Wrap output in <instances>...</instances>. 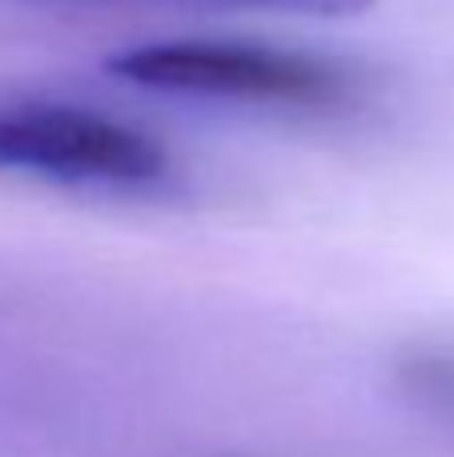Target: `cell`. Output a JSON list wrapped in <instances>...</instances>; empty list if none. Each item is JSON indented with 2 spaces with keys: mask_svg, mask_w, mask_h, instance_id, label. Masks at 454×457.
Returning a JSON list of instances; mask_svg holds the SVG:
<instances>
[{
  "mask_svg": "<svg viewBox=\"0 0 454 457\" xmlns=\"http://www.w3.org/2000/svg\"><path fill=\"white\" fill-rule=\"evenodd\" d=\"M105 69L141 88L270 104H330L346 88L330 64L241 40H157L109 56Z\"/></svg>",
  "mask_w": 454,
  "mask_h": 457,
  "instance_id": "1",
  "label": "cell"
},
{
  "mask_svg": "<svg viewBox=\"0 0 454 457\" xmlns=\"http://www.w3.org/2000/svg\"><path fill=\"white\" fill-rule=\"evenodd\" d=\"M0 169L56 181L153 185L169 157L149 133L72 104H8L0 109Z\"/></svg>",
  "mask_w": 454,
  "mask_h": 457,
  "instance_id": "2",
  "label": "cell"
},
{
  "mask_svg": "<svg viewBox=\"0 0 454 457\" xmlns=\"http://www.w3.org/2000/svg\"><path fill=\"white\" fill-rule=\"evenodd\" d=\"M53 4H125V0H53ZM129 4H173L209 8V12H270V16H310V21H346L374 8V0H129Z\"/></svg>",
  "mask_w": 454,
  "mask_h": 457,
  "instance_id": "3",
  "label": "cell"
},
{
  "mask_svg": "<svg viewBox=\"0 0 454 457\" xmlns=\"http://www.w3.org/2000/svg\"><path fill=\"white\" fill-rule=\"evenodd\" d=\"M407 381L423 402L454 413V349H431L407 365Z\"/></svg>",
  "mask_w": 454,
  "mask_h": 457,
  "instance_id": "4",
  "label": "cell"
}]
</instances>
